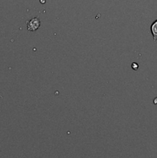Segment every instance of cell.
<instances>
[{"label": "cell", "mask_w": 157, "mask_h": 158, "mask_svg": "<svg viewBox=\"0 0 157 158\" xmlns=\"http://www.w3.org/2000/svg\"><path fill=\"white\" fill-rule=\"evenodd\" d=\"M40 20L38 18L35 17L27 22V29L31 32H34L40 27Z\"/></svg>", "instance_id": "1"}, {"label": "cell", "mask_w": 157, "mask_h": 158, "mask_svg": "<svg viewBox=\"0 0 157 158\" xmlns=\"http://www.w3.org/2000/svg\"><path fill=\"white\" fill-rule=\"evenodd\" d=\"M132 68L133 69V70H137V69H138V64L135 63H132Z\"/></svg>", "instance_id": "3"}, {"label": "cell", "mask_w": 157, "mask_h": 158, "mask_svg": "<svg viewBox=\"0 0 157 158\" xmlns=\"http://www.w3.org/2000/svg\"><path fill=\"white\" fill-rule=\"evenodd\" d=\"M150 30L152 36H153V40L155 42L157 40V19L152 22V24L151 25Z\"/></svg>", "instance_id": "2"}, {"label": "cell", "mask_w": 157, "mask_h": 158, "mask_svg": "<svg viewBox=\"0 0 157 158\" xmlns=\"http://www.w3.org/2000/svg\"><path fill=\"white\" fill-rule=\"evenodd\" d=\"M153 103L154 104H157V97H155V99H153Z\"/></svg>", "instance_id": "4"}]
</instances>
